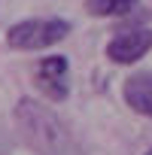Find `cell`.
I'll return each instance as SVG.
<instances>
[{
    "mask_svg": "<svg viewBox=\"0 0 152 155\" xmlns=\"http://www.w3.org/2000/svg\"><path fill=\"white\" fill-rule=\"evenodd\" d=\"M15 128L31 152L37 155H82V146L67 131V125L43 104L21 97L15 107Z\"/></svg>",
    "mask_w": 152,
    "mask_h": 155,
    "instance_id": "cell-1",
    "label": "cell"
},
{
    "mask_svg": "<svg viewBox=\"0 0 152 155\" xmlns=\"http://www.w3.org/2000/svg\"><path fill=\"white\" fill-rule=\"evenodd\" d=\"M143 155H152V149H146V152H143Z\"/></svg>",
    "mask_w": 152,
    "mask_h": 155,
    "instance_id": "cell-7",
    "label": "cell"
},
{
    "mask_svg": "<svg viewBox=\"0 0 152 155\" xmlns=\"http://www.w3.org/2000/svg\"><path fill=\"white\" fill-rule=\"evenodd\" d=\"M73 25L67 18H28L6 31V46L15 52H40L67 40Z\"/></svg>",
    "mask_w": 152,
    "mask_h": 155,
    "instance_id": "cell-2",
    "label": "cell"
},
{
    "mask_svg": "<svg viewBox=\"0 0 152 155\" xmlns=\"http://www.w3.org/2000/svg\"><path fill=\"white\" fill-rule=\"evenodd\" d=\"M34 82L49 101H55V104L67 101L70 97V61L64 55L43 58L34 70Z\"/></svg>",
    "mask_w": 152,
    "mask_h": 155,
    "instance_id": "cell-3",
    "label": "cell"
},
{
    "mask_svg": "<svg viewBox=\"0 0 152 155\" xmlns=\"http://www.w3.org/2000/svg\"><path fill=\"white\" fill-rule=\"evenodd\" d=\"M137 6V0H85V9L94 18H119Z\"/></svg>",
    "mask_w": 152,
    "mask_h": 155,
    "instance_id": "cell-6",
    "label": "cell"
},
{
    "mask_svg": "<svg viewBox=\"0 0 152 155\" xmlns=\"http://www.w3.org/2000/svg\"><path fill=\"white\" fill-rule=\"evenodd\" d=\"M122 97L134 113L152 119V73H131L122 85Z\"/></svg>",
    "mask_w": 152,
    "mask_h": 155,
    "instance_id": "cell-5",
    "label": "cell"
},
{
    "mask_svg": "<svg viewBox=\"0 0 152 155\" xmlns=\"http://www.w3.org/2000/svg\"><path fill=\"white\" fill-rule=\"evenodd\" d=\"M149 52H152V28H131V31L116 34L107 43V58L122 67L146 58Z\"/></svg>",
    "mask_w": 152,
    "mask_h": 155,
    "instance_id": "cell-4",
    "label": "cell"
}]
</instances>
